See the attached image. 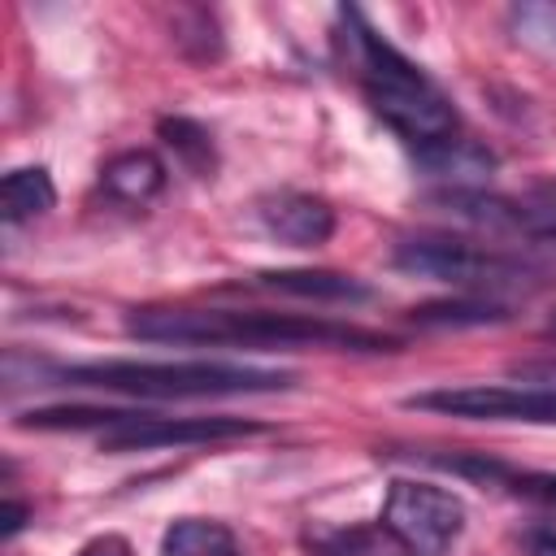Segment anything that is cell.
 I'll return each instance as SVG.
<instances>
[{
    "mask_svg": "<svg viewBox=\"0 0 556 556\" xmlns=\"http://www.w3.org/2000/svg\"><path fill=\"white\" fill-rule=\"evenodd\" d=\"M126 334L143 343H182V348H334V352H395L391 334L330 321V317H300V313H269V308H135L126 317Z\"/></svg>",
    "mask_w": 556,
    "mask_h": 556,
    "instance_id": "1",
    "label": "cell"
},
{
    "mask_svg": "<svg viewBox=\"0 0 556 556\" xmlns=\"http://www.w3.org/2000/svg\"><path fill=\"white\" fill-rule=\"evenodd\" d=\"M339 22L348 30L343 35L348 56L369 109L413 148V156L452 143L460 130V117H456V104L443 96V87L421 65H413L400 48H391L361 17V9H339Z\"/></svg>",
    "mask_w": 556,
    "mask_h": 556,
    "instance_id": "2",
    "label": "cell"
},
{
    "mask_svg": "<svg viewBox=\"0 0 556 556\" xmlns=\"http://www.w3.org/2000/svg\"><path fill=\"white\" fill-rule=\"evenodd\" d=\"M70 387H96L139 400H213V395H265L295 387L291 369L226 365V361H87L52 369Z\"/></svg>",
    "mask_w": 556,
    "mask_h": 556,
    "instance_id": "3",
    "label": "cell"
},
{
    "mask_svg": "<svg viewBox=\"0 0 556 556\" xmlns=\"http://www.w3.org/2000/svg\"><path fill=\"white\" fill-rule=\"evenodd\" d=\"M395 269L413 278H434L452 282L460 291H513V287H539V269L513 252L469 243V239H447V235H408L391 252Z\"/></svg>",
    "mask_w": 556,
    "mask_h": 556,
    "instance_id": "4",
    "label": "cell"
},
{
    "mask_svg": "<svg viewBox=\"0 0 556 556\" xmlns=\"http://www.w3.org/2000/svg\"><path fill=\"white\" fill-rule=\"evenodd\" d=\"M378 530L408 556H443L465 530V504L447 486L395 478L387 486Z\"/></svg>",
    "mask_w": 556,
    "mask_h": 556,
    "instance_id": "5",
    "label": "cell"
},
{
    "mask_svg": "<svg viewBox=\"0 0 556 556\" xmlns=\"http://www.w3.org/2000/svg\"><path fill=\"white\" fill-rule=\"evenodd\" d=\"M404 408H426V413L469 417V421L556 426V387H439V391L408 395Z\"/></svg>",
    "mask_w": 556,
    "mask_h": 556,
    "instance_id": "6",
    "label": "cell"
},
{
    "mask_svg": "<svg viewBox=\"0 0 556 556\" xmlns=\"http://www.w3.org/2000/svg\"><path fill=\"white\" fill-rule=\"evenodd\" d=\"M248 434H265V421H248V417H161V413H148L139 421L104 430L100 447L104 452H152V447L230 443V439H248Z\"/></svg>",
    "mask_w": 556,
    "mask_h": 556,
    "instance_id": "7",
    "label": "cell"
},
{
    "mask_svg": "<svg viewBox=\"0 0 556 556\" xmlns=\"http://www.w3.org/2000/svg\"><path fill=\"white\" fill-rule=\"evenodd\" d=\"M261 226L287 248H317L334 235V208L308 191H278L261 200Z\"/></svg>",
    "mask_w": 556,
    "mask_h": 556,
    "instance_id": "8",
    "label": "cell"
},
{
    "mask_svg": "<svg viewBox=\"0 0 556 556\" xmlns=\"http://www.w3.org/2000/svg\"><path fill=\"white\" fill-rule=\"evenodd\" d=\"M252 287L278 291L291 300H313V304H361L374 295L361 278L339 274V269H261Z\"/></svg>",
    "mask_w": 556,
    "mask_h": 556,
    "instance_id": "9",
    "label": "cell"
},
{
    "mask_svg": "<svg viewBox=\"0 0 556 556\" xmlns=\"http://www.w3.org/2000/svg\"><path fill=\"white\" fill-rule=\"evenodd\" d=\"M100 187H104L117 204L143 208V204H152V200L165 191V161H161L156 152H148V148L117 152L113 161H104Z\"/></svg>",
    "mask_w": 556,
    "mask_h": 556,
    "instance_id": "10",
    "label": "cell"
},
{
    "mask_svg": "<svg viewBox=\"0 0 556 556\" xmlns=\"http://www.w3.org/2000/svg\"><path fill=\"white\" fill-rule=\"evenodd\" d=\"M52 204H56V187H52V174L43 165H22V169L4 174V182H0V217L9 226L43 217Z\"/></svg>",
    "mask_w": 556,
    "mask_h": 556,
    "instance_id": "11",
    "label": "cell"
},
{
    "mask_svg": "<svg viewBox=\"0 0 556 556\" xmlns=\"http://www.w3.org/2000/svg\"><path fill=\"white\" fill-rule=\"evenodd\" d=\"M161 556H243L230 526L208 517H178L161 534Z\"/></svg>",
    "mask_w": 556,
    "mask_h": 556,
    "instance_id": "12",
    "label": "cell"
},
{
    "mask_svg": "<svg viewBox=\"0 0 556 556\" xmlns=\"http://www.w3.org/2000/svg\"><path fill=\"white\" fill-rule=\"evenodd\" d=\"M513 308L504 300H486V295H465V300H434L413 308V321L426 330H460V326H500L508 321Z\"/></svg>",
    "mask_w": 556,
    "mask_h": 556,
    "instance_id": "13",
    "label": "cell"
},
{
    "mask_svg": "<svg viewBox=\"0 0 556 556\" xmlns=\"http://www.w3.org/2000/svg\"><path fill=\"white\" fill-rule=\"evenodd\" d=\"M148 413L139 408H87V404H61V408H30L17 417L26 430H117L126 421H139Z\"/></svg>",
    "mask_w": 556,
    "mask_h": 556,
    "instance_id": "14",
    "label": "cell"
},
{
    "mask_svg": "<svg viewBox=\"0 0 556 556\" xmlns=\"http://www.w3.org/2000/svg\"><path fill=\"white\" fill-rule=\"evenodd\" d=\"M417 165L421 169H430V174H439V178H456V187H478V178L482 174H491L495 169V156L482 148V143H473V139H452V143H443V148H434V152H421L417 156Z\"/></svg>",
    "mask_w": 556,
    "mask_h": 556,
    "instance_id": "15",
    "label": "cell"
},
{
    "mask_svg": "<svg viewBox=\"0 0 556 556\" xmlns=\"http://www.w3.org/2000/svg\"><path fill=\"white\" fill-rule=\"evenodd\" d=\"M156 135L165 139V148H174V156L195 174V178H213L217 169V148H213V135L191 122V117H161L156 122Z\"/></svg>",
    "mask_w": 556,
    "mask_h": 556,
    "instance_id": "16",
    "label": "cell"
},
{
    "mask_svg": "<svg viewBox=\"0 0 556 556\" xmlns=\"http://www.w3.org/2000/svg\"><path fill=\"white\" fill-rule=\"evenodd\" d=\"M513 213H517V239H530L534 248H556V178L513 195Z\"/></svg>",
    "mask_w": 556,
    "mask_h": 556,
    "instance_id": "17",
    "label": "cell"
},
{
    "mask_svg": "<svg viewBox=\"0 0 556 556\" xmlns=\"http://www.w3.org/2000/svg\"><path fill=\"white\" fill-rule=\"evenodd\" d=\"M387 543L391 539L369 526H317L304 534L308 556H382Z\"/></svg>",
    "mask_w": 556,
    "mask_h": 556,
    "instance_id": "18",
    "label": "cell"
},
{
    "mask_svg": "<svg viewBox=\"0 0 556 556\" xmlns=\"http://www.w3.org/2000/svg\"><path fill=\"white\" fill-rule=\"evenodd\" d=\"M513 26L521 43L539 52H556V4H521L513 9Z\"/></svg>",
    "mask_w": 556,
    "mask_h": 556,
    "instance_id": "19",
    "label": "cell"
},
{
    "mask_svg": "<svg viewBox=\"0 0 556 556\" xmlns=\"http://www.w3.org/2000/svg\"><path fill=\"white\" fill-rule=\"evenodd\" d=\"M500 486H508L513 495L521 500H534V504H547L556 508V473H534V469H504Z\"/></svg>",
    "mask_w": 556,
    "mask_h": 556,
    "instance_id": "20",
    "label": "cell"
},
{
    "mask_svg": "<svg viewBox=\"0 0 556 556\" xmlns=\"http://www.w3.org/2000/svg\"><path fill=\"white\" fill-rule=\"evenodd\" d=\"M521 552L526 556H556V521H534L521 530Z\"/></svg>",
    "mask_w": 556,
    "mask_h": 556,
    "instance_id": "21",
    "label": "cell"
},
{
    "mask_svg": "<svg viewBox=\"0 0 556 556\" xmlns=\"http://www.w3.org/2000/svg\"><path fill=\"white\" fill-rule=\"evenodd\" d=\"M513 378H521L530 387H556V361H517Z\"/></svg>",
    "mask_w": 556,
    "mask_h": 556,
    "instance_id": "22",
    "label": "cell"
},
{
    "mask_svg": "<svg viewBox=\"0 0 556 556\" xmlns=\"http://www.w3.org/2000/svg\"><path fill=\"white\" fill-rule=\"evenodd\" d=\"M78 556H135V552H130V543L122 534H96V539H87L78 547Z\"/></svg>",
    "mask_w": 556,
    "mask_h": 556,
    "instance_id": "23",
    "label": "cell"
},
{
    "mask_svg": "<svg viewBox=\"0 0 556 556\" xmlns=\"http://www.w3.org/2000/svg\"><path fill=\"white\" fill-rule=\"evenodd\" d=\"M26 517H30V508L22 500H4L0 504V539H13L26 526Z\"/></svg>",
    "mask_w": 556,
    "mask_h": 556,
    "instance_id": "24",
    "label": "cell"
},
{
    "mask_svg": "<svg viewBox=\"0 0 556 556\" xmlns=\"http://www.w3.org/2000/svg\"><path fill=\"white\" fill-rule=\"evenodd\" d=\"M543 330H547V334H552V339H556V313H552V317H547V326H543Z\"/></svg>",
    "mask_w": 556,
    "mask_h": 556,
    "instance_id": "25",
    "label": "cell"
}]
</instances>
